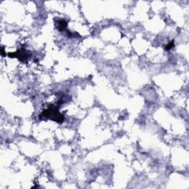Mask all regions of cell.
<instances>
[{
	"mask_svg": "<svg viewBox=\"0 0 189 189\" xmlns=\"http://www.w3.org/2000/svg\"><path fill=\"white\" fill-rule=\"evenodd\" d=\"M1 55H2V56H6V53L5 52V48H4V47H2V49H1Z\"/></svg>",
	"mask_w": 189,
	"mask_h": 189,
	"instance_id": "cell-5",
	"label": "cell"
},
{
	"mask_svg": "<svg viewBox=\"0 0 189 189\" xmlns=\"http://www.w3.org/2000/svg\"><path fill=\"white\" fill-rule=\"evenodd\" d=\"M7 56L10 58H17L19 61L26 63L27 60L29 57V52H27L24 48H21V49L18 50L15 53H8Z\"/></svg>",
	"mask_w": 189,
	"mask_h": 189,
	"instance_id": "cell-2",
	"label": "cell"
},
{
	"mask_svg": "<svg viewBox=\"0 0 189 189\" xmlns=\"http://www.w3.org/2000/svg\"><path fill=\"white\" fill-rule=\"evenodd\" d=\"M56 27L59 31H63L67 27V21L64 19H60L56 22Z\"/></svg>",
	"mask_w": 189,
	"mask_h": 189,
	"instance_id": "cell-3",
	"label": "cell"
},
{
	"mask_svg": "<svg viewBox=\"0 0 189 189\" xmlns=\"http://www.w3.org/2000/svg\"><path fill=\"white\" fill-rule=\"evenodd\" d=\"M174 46V40H172V42H170L165 47V50L167 51L170 50H172V48H173Z\"/></svg>",
	"mask_w": 189,
	"mask_h": 189,
	"instance_id": "cell-4",
	"label": "cell"
},
{
	"mask_svg": "<svg viewBox=\"0 0 189 189\" xmlns=\"http://www.w3.org/2000/svg\"><path fill=\"white\" fill-rule=\"evenodd\" d=\"M40 117H44L47 119L56 121L58 123H61L64 121V116L60 113L58 107L54 105H51L48 109L43 110Z\"/></svg>",
	"mask_w": 189,
	"mask_h": 189,
	"instance_id": "cell-1",
	"label": "cell"
}]
</instances>
